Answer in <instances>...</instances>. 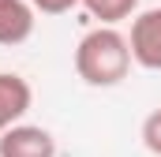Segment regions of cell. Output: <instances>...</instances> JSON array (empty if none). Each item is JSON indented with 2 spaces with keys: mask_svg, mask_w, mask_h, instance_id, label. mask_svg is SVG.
Returning <instances> with one entry per match:
<instances>
[{
  "mask_svg": "<svg viewBox=\"0 0 161 157\" xmlns=\"http://www.w3.org/2000/svg\"><path fill=\"white\" fill-rule=\"evenodd\" d=\"M131 71V45L116 26H97L75 45V75L86 86H120Z\"/></svg>",
  "mask_w": 161,
  "mask_h": 157,
  "instance_id": "obj_1",
  "label": "cell"
},
{
  "mask_svg": "<svg viewBox=\"0 0 161 157\" xmlns=\"http://www.w3.org/2000/svg\"><path fill=\"white\" fill-rule=\"evenodd\" d=\"M131 60L146 71H161V8H146L131 19Z\"/></svg>",
  "mask_w": 161,
  "mask_h": 157,
  "instance_id": "obj_2",
  "label": "cell"
},
{
  "mask_svg": "<svg viewBox=\"0 0 161 157\" xmlns=\"http://www.w3.org/2000/svg\"><path fill=\"white\" fill-rule=\"evenodd\" d=\"M0 157H56V138L38 123H11L0 135Z\"/></svg>",
  "mask_w": 161,
  "mask_h": 157,
  "instance_id": "obj_3",
  "label": "cell"
},
{
  "mask_svg": "<svg viewBox=\"0 0 161 157\" xmlns=\"http://www.w3.org/2000/svg\"><path fill=\"white\" fill-rule=\"evenodd\" d=\"M30 101H34V90L26 78L15 71H0V135L30 112Z\"/></svg>",
  "mask_w": 161,
  "mask_h": 157,
  "instance_id": "obj_4",
  "label": "cell"
},
{
  "mask_svg": "<svg viewBox=\"0 0 161 157\" xmlns=\"http://www.w3.org/2000/svg\"><path fill=\"white\" fill-rule=\"evenodd\" d=\"M34 4L30 0H0V45H23L34 34Z\"/></svg>",
  "mask_w": 161,
  "mask_h": 157,
  "instance_id": "obj_5",
  "label": "cell"
},
{
  "mask_svg": "<svg viewBox=\"0 0 161 157\" xmlns=\"http://www.w3.org/2000/svg\"><path fill=\"white\" fill-rule=\"evenodd\" d=\"M82 8L90 11V19H101V26H116L135 15L139 0H82Z\"/></svg>",
  "mask_w": 161,
  "mask_h": 157,
  "instance_id": "obj_6",
  "label": "cell"
},
{
  "mask_svg": "<svg viewBox=\"0 0 161 157\" xmlns=\"http://www.w3.org/2000/svg\"><path fill=\"white\" fill-rule=\"evenodd\" d=\"M142 146L161 157V109H154L150 116L142 120Z\"/></svg>",
  "mask_w": 161,
  "mask_h": 157,
  "instance_id": "obj_7",
  "label": "cell"
},
{
  "mask_svg": "<svg viewBox=\"0 0 161 157\" xmlns=\"http://www.w3.org/2000/svg\"><path fill=\"white\" fill-rule=\"evenodd\" d=\"M34 8H38L41 15H64V11H71L75 4H82V0H30Z\"/></svg>",
  "mask_w": 161,
  "mask_h": 157,
  "instance_id": "obj_8",
  "label": "cell"
}]
</instances>
